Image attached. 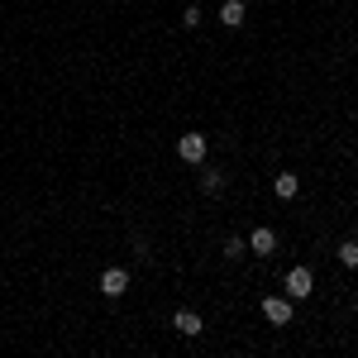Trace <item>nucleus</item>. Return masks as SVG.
I'll return each instance as SVG.
<instances>
[{
  "label": "nucleus",
  "mask_w": 358,
  "mask_h": 358,
  "mask_svg": "<svg viewBox=\"0 0 358 358\" xmlns=\"http://www.w3.org/2000/svg\"><path fill=\"white\" fill-rule=\"evenodd\" d=\"M282 287H287L292 301H306V296L315 292V273H310V268H292V273L282 277Z\"/></svg>",
  "instance_id": "nucleus-1"
},
{
  "label": "nucleus",
  "mask_w": 358,
  "mask_h": 358,
  "mask_svg": "<svg viewBox=\"0 0 358 358\" xmlns=\"http://www.w3.org/2000/svg\"><path fill=\"white\" fill-rule=\"evenodd\" d=\"M177 153H182V163H192V167H201L206 163V134H182L177 138Z\"/></svg>",
  "instance_id": "nucleus-2"
},
{
  "label": "nucleus",
  "mask_w": 358,
  "mask_h": 358,
  "mask_svg": "<svg viewBox=\"0 0 358 358\" xmlns=\"http://www.w3.org/2000/svg\"><path fill=\"white\" fill-rule=\"evenodd\" d=\"M263 315H268V325H292V296H263Z\"/></svg>",
  "instance_id": "nucleus-3"
},
{
  "label": "nucleus",
  "mask_w": 358,
  "mask_h": 358,
  "mask_svg": "<svg viewBox=\"0 0 358 358\" xmlns=\"http://www.w3.org/2000/svg\"><path fill=\"white\" fill-rule=\"evenodd\" d=\"M248 253H258V258H273L277 253V234L268 229V224H258V229L248 234Z\"/></svg>",
  "instance_id": "nucleus-4"
},
{
  "label": "nucleus",
  "mask_w": 358,
  "mask_h": 358,
  "mask_svg": "<svg viewBox=\"0 0 358 358\" xmlns=\"http://www.w3.org/2000/svg\"><path fill=\"white\" fill-rule=\"evenodd\" d=\"M101 292H106V296H124V292H129V273H124V268H106V273H101Z\"/></svg>",
  "instance_id": "nucleus-5"
},
{
  "label": "nucleus",
  "mask_w": 358,
  "mask_h": 358,
  "mask_svg": "<svg viewBox=\"0 0 358 358\" xmlns=\"http://www.w3.org/2000/svg\"><path fill=\"white\" fill-rule=\"evenodd\" d=\"M172 330H177V334H187V339H196V334L206 330V320H201L196 310H177V315H172Z\"/></svg>",
  "instance_id": "nucleus-6"
},
{
  "label": "nucleus",
  "mask_w": 358,
  "mask_h": 358,
  "mask_svg": "<svg viewBox=\"0 0 358 358\" xmlns=\"http://www.w3.org/2000/svg\"><path fill=\"white\" fill-rule=\"evenodd\" d=\"M244 20H248V5H244V0H224V5H220V24L224 29H239Z\"/></svg>",
  "instance_id": "nucleus-7"
},
{
  "label": "nucleus",
  "mask_w": 358,
  "mask_h": 358,
  "mask_svg": "<svg viewBox=\"0 0 358 358\" xmlns=\"http://www.w3.org/2000/svg\"><path fill=\"white\" fill-rule=\"evenodd\" d=\"M201 192H206V196H220L224 192V172H220V167H206V172H201Z\"/></svg>",
  "instance_id": "nucleus-8"
},
{
  "label": "nucleus",
  "mask_w": 358,
  "mask_h": 358,
  "mask_svg": "<svg viewBox=\"0 0 358 358\" xmlns=\"http://www.w3.org/2000/svg\"><path fill=\"white\" fill-rule=\"evenodd\" d=\"M273 187H277V196H282V201H292V196L301 192V182H296V172H277V182H273Z\"/></svg>",
  "instance_id": "nucleus-9"
},
{
  "label": "nucleus",
  "mask_w": 358,
  "mask_h": 358,
  "mask_svg": "<svg viewBox=\"0 0 358 358\" xmlns=\"http://www.w3.org/2000/svg\"><path fill=\"white\" fill-rule=\"evenodd\" d=\"M339 263L349 268V273H358V244L349 239V244H339Z\"/></svg>",
  "instance_id": "nucleus-10"
},
{
  "label": "nucleus",
  "mask_w": 358,
  "mask_h": 358,
  "mask_svg": "<svg viewBox=\"0 0 358 358\" xmlns=\"http://www.w3.org/2000/svg\"><path fill=\"white\" fill-rule=\"evenodd\" d=\"M244 253H248V239H234V234L224 239V258H229V263H234V258H244Z\"/></svg>",
  "instance_id": "nucleus-11"
},
{
  "label": "nucleus",
  "mask_w": 358,
  "mask_h": 358,
  "mask_svg": "<svg viewBox=\"0 0 358 358\" xmlns=\"http://www.w3.org/2000/svg\"><path fill=\"white\" fill-rule=\"evenodd\" d=\"M201 20H206V15H201V5H196V0H192V5L182 10V24H187V29H196V24H201Z\"/></svg>",
  "instance_id": "nucleus-12"
}]
</instances>
